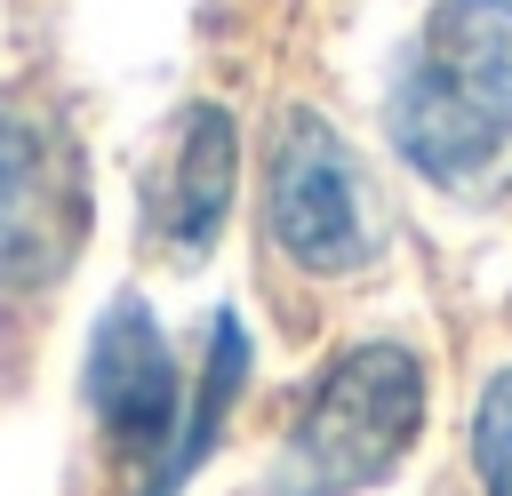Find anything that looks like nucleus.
<instances>
[{
	"label": "nucleus",
	"mask_w": 512,
	"mask_h": 496,
	"mask_svg": "<svg viewBox=\"0 0 512 496\" xmlns=\"http://www.w3.org/2000/svg\"><path fill=\"white\" fill-rule=\"evenodd\" d=\"M88 392H96V416L112 424V440L128 448H152L168 440V416H176V360H168V336L152 328V312L136 296H120L96 328V352H88Z\"/></svg>",
	"instance_id": "obj_5"
},
{
	"label": "nucleus",
	"mask_w": 512,
	"mask_h": 496,
	"mask_svg": "<svg viewBox=\"0 0 512 496\" xmlns=\"http://www.w3.org/2000/svg\"><path fill=\"white\" fill-rule=\"evenodd\" d=\"M384 136L464 208L512 192V0H432L384 88Z\"/></svg>",
	"instance_id": "obj_1"
},
{
	"label": "nucleus",
	"mask_w": 512,
	"mask_h": 496,
	"mask_svg": "<svg viewBox=\"0 0 512 496\" xmlns=\"http://www.w3.org/2000/svg\"><path fill=\"white\" fill-rule=\"evenodd\" d=\"M88 232L80 136L48 96H0V288H48Z\"/></svg>",
	"instance_id": "obj_4"
},
{
	"label": "nucleus",
	"mask_w": 512,
	"mask_h": 496,
	"mask_svg": "<svg viewBox=\"0 0 512 496\" xmlns=\"http://www.w3.org/2000/svg\"><path fill=\"white\" fill-rule=\"evenodd\" d=\"M472 464H480V488H488V496H512V368H496V376L480 384Z\"/></svg>",
	"instance_id": "obj_7"
},
{
	"label": "nucleus",
	"mask_w": 512,
	"mask_h": 496,
	"mask_svg": "<svg viewBox=\"0 0 512 496\" xmlns=\"http://www.w3.org/2000/svg\"><path fill=\"white\" fill-rule=\"evenodd\" d=\"M232 184H240V128L224 104H192L184 128H176V160H168V192H160V232L168 248H208L224 208H232Z\"/></svg>",
	"instance_id": "obj_6"
},
{
	"label": "nucleus",
	"mask_w": 512,
	"mask_h": 496,
	"mask_svg": "<svg viewBox=\"0 0 512 496\" xmlns=\"http://www.w3.org/2000/svg\"><path fill=\"white\" fill-rule=\"evenodd\" d=\"M264 224L272 248L296 272L344 280L360 264H376V200H368V168L360 152L336 136V120H320L312 104H288L264 152Z\"/></svg>",
	"instance_id": "obj_3"
},
{
	"label": "nucleus",
	"mask_w": 512,
	"mask_h": 496,
	"mask_svg": "<svg viewBox=\"0 0 512 496\" xmlns=\"http://www.w3.org/2000/svg\"><path fill=\"white\" fill-rule=\"evenodd\" d=\"M424 432V368L408 344H352L280 440L272 496H360L400 472Z\"/></svg>",
	"instance_id": "obj_2"
}]
</instances>
